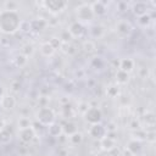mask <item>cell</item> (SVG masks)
<instances>
[{
	"label": "cell",
	"mask_w": 156,
	"mask_h": 156,
	"mask_svg": "<svg viewBox=\"0 0 156 156\" xmlns=\"http://www.w3.org/2000/svg\"><path fill=\"white\" fill-rule=\"evenodd\" d=\"M119 69L129 73L134 69V61L129 57H126V58H122L121 62H119Z\"/></svg>",
	"instance_id": "cell-16"
},
{
	"label": "cell",
	"mask_w": 156,
	"mask_h": 156,
	"mask_svg": "<svg viewBox=\"0 0 156 156\" xmlns=\"http://www.w3.org/2000/svg\"><path fill=\"white\" fill-rule=\"evenodd\" d=\"M15 63H16L17 67H23V66L27 63V57H26L24 55L20 54V55L16 56V58H15Z\"/></svg>",
	"instance_id": "cell-29"
},
{
	"label": "cell",
	"mask_w": 156,
	"mask_h": 156,
	"mask_svg": "<svg viewBox=\"0 0 156 156\" xmlns=\"http://www.w3.org/2000/svg\"><path fill=\"white\" fill-rule=\"evenodd\" d=\"M145 140H147V141H151V143H154V141H155V132H154V130L146 132V139H145Z\"/></svg>",
	"instance_id": "cell-34"
},
{
	"label": "cell",
	"mask_w": 156,
	"mask_h": 156,
	"mask_svg": "<svg viewBox=\"0 0 156 156\" xmlns=\"http://www.w3.org/2000/svg\"><path fill=\"white\" fill-rule=\"evenodd\" d=\"M127 149H128L129 151H132V152L135 155V154L139 152L140 149H141V141H138V140H135V139H132V140L128 141Z\"/></svg>",
	"instance_id": "cell-21"
},
{
	"label": "cell",
	"mask_w": 156,
	"mask_h": 156,
	"mask_svg": "<svg viewBox=\"0 0 156 156\" xmlns=\"http://www.w3.org/2000/svg\"><path fill=\"white\" fill-rule=\"evenodd\" d=\"M76 15H77V20L80 23L84 22H91L94 20V12L91 10L90 4H82L76 9Z\"/></svg>",
	"instance_id": "cell-4"
},
{
	"label": "cell",
	"mask_w": 156,
	"mask_h": 156,
	"mask_svg": "<svg viewBox=\"0 0 156 156\" xmlns=\"http://www.w3.org/2000/svg\"><path fill=\"white\" fill-rule=\"evenodd\" d=\"M22 20L17 11L4 10L0 13V32L4 34H13L21 27Z\"/></svg>",
	"instance_id": "cell-1"
},
{
	"label": "cell",
	"mask_w": 156,
	"mask_h": 156,
	"mask_svg": "<svg viewBox=\"0 0 156 156\" xmlns=\"http://www.w3.org/2000/svg\"><path fill=\"white\" fill-rule=\"evenodd\" d=\"M116 30H117V33H118L119 35L127 37V35H129L130 32H132V26H130L129 22H127V21H119V22L117 23V26H116Z\"/></svg>",
	"instance_id": "cell-11"
},
{
	"label": "cell",
	"mask_w": 156,
	"mask_h": 156,
	"mask_svg": "<svg viewBox=\"0 0 156 156\" xmlns=\"http://www.w3.org/2000/svg\"><path fill=\"white\" fill-rule=\"evenodd\" d=\"M82 48H83V50L85 51V52H93V51H95V49H96V45H95V43L93 41V40H85L84 43H83V45H82Z\"/></svg>",
	"instance_id": "cell-23"
},
{
	"label": "cell",
	"mask_w": 156,
	"mask_h": 156,
	"mask_svg": "<svg viewBox=\"0 0 156 156\" xmlns=\"http://www.w3.org/2000/svg\"><path fill=\"white\" fill-rule=\"evenodd\" d=\"M11 139H12V130H11V128L9 129L7 126H4L0 129V143L2 145H6V144H9L11 141Z\"/></svg>",
	"instance_id": "cell-13"
},
{
	"label": "cell",
	"mask_w": 156,
	"mask_h": 156,
	"mask_svg": "<svg viewBox=\"0 0 156 156\" xmlns=\"http://www.w3.org/2000/svg\"><path fill=\"white\" fill-rule=\"evenodd\" d=\"M123 156H134V154L132 152V151H129L127 147L123 150Z\"/></svg>",
	"instance_id": "cell-36"
},
{
	"label": "cell",
	"mask_w": 156,
	"mask_h": 156,
	"mask_svg": "<svg viewBox=\"0 0 156 156\" xmlns=\"http://www.w3.org/2000/svg\"><path fill=\"white\" fill-rule=\"evenodd\" d=\"M40 52H41L44 56L50 57V56H52V55H54L55 49H54V46H52L49 41H45V43H43V44L40 45Z\"/></svg>",
	"instance_id": "cell-18"
},
{
	"label": "cell",
	"mask_w": 156,
	"mask_h": 156,
	"mask_svg": "<svg viewBox=\"0 0 156 156\" xmlns=\"http://www.w3.org/2000/svg\"><path fill=\"white\" fill-rule=\"evenodd\" d=\"M41 5L48 12L52 15H57V13H61L67 7L68 2L65 0H45L41 2Z\"/></svg>",
	"instance_id": "cell-3"
},
{
	"label": "cell",
	"mask_w": 156,
	"mask_h": 156,
	"mask_svg": "<svg viewBox=\"0 0 156 156\" xmlns=\"http://www.w3.org/2000/svg\"><path fill=\"white\" fill-rule=\"evenodd\" d=\"M100 146H101V149L104 151H108L110 152L116 147V140L106 135L100 140Z\"/></svg>",
	"instance_id": "cell-12"
},
{
	"label": "cell",
	"mask_w": 156,
	"mask_h": 156,
	"mask_svg": "<svg viewBox=\"0 0 156 156\" xmlns=\"http://www.w3.org/2000/svg\"><path fill=\"white\" fill-rule=\"evenodd\" d=\"M68 32L72 38H82L85 34V26L78 21H74L73 23H71Z\"/></svg>",
	"instance_id": "cell-7"
},
{
	"label": "cell",
	"mask_w": 156,
	"mask_h": 156,
	"mask_svg": "<svg viewBox=\"0 0 156 156\" xmlns=\"http://www.w3.org/2000/svg\"><path fill=\"white\" fill-rule=\"evenodd\" d=\"M90 6H91V10H93V12H94V16H101V15H104V13L106 12V6H105V4L101 2V1L91 2Z\"/></svg>",
	"instance_id": "cell-17"
},
{
	"label": "cell",
	"mask_w": 156,
	"mask_h": 156,
	"mask_svg": "<svg viewBox=\"0 0 156 156\" xmlns=\"http://www.w3.org/2000/svg\"><path fill=\"white\" fill-rule=\"evenodd\" d=\"M46 129H48V134L52 138H57L62 134V126L58 123H55V122L51 123L50 126H48Z\"/></svg>",
	"instance_id": "cell-14"
},
{
	"label": "cell",
	"mask_w": 156,
	"mask_h": 156,
	"mask_svg": "<svg viewBox=\"0 0 156 156\" xmlns=\"http://www.w3.org/2000/svg\"><path fill=\"white\" fill-rule=\"evenodd\" d=\"M83 116H84V119L90 124H98L102 119V112L98 106L88 107L83 112Z\"/></svg>",
	"instance_id": "cell-5"
},
{
	"label": "cell",
	"mask_w": 156,
	"mask_h": 156,
	"mask_svg": "<svg viewBox=\"0 0 156 156\" xmlns=\"http://www.w3.org/2000/svg\"><path fill=\"white\" fill-rule=\"evenodd\" d=\"M76 132H78L77 130V124L74 123V122H67L63 127H62V133L65 134V135H72L73 133H76Z\"/></svg>",
	"instance_id": "cell-19"
},
{
	"label": "cell",
	"mask_w": 156,
	"mask_h": 156,
	"mask_svg": "<svg viewBox=\"0 0 156 156\" xmlns=\"http://www.w3.org/2000/svg\"><path fill=\"white\" fill-rule=\"evenodd\" d=\"M132 135H133L132 138L135 139V140H138V141H143V140L146 139V132L143 130V129H136V130H134V132L132 133Z\"/></svg>",
	"instance_id": "cell-25"
},
{
	"label": "cell",
	"mask_w": 156,
	"mask_h": 156,
	"mask_svg": "<svg viewBox=\"0 0 156 156\" xmlns=\"http://www.w3.org/2000/svg\"><path fill=\"white\" fill-rule=\"evenodd\" d=\"M34 52V46L32 45V44H26V45H23L22 46V50H21V54L22 55H24L26 57H29Z\"/></svg>",
	"instance_id": "cell-26"
},
{
	"label": "cell",
	"mask_w": 156,
	"mask_h": 156,
	"mask_svg": "<svg viewBox=\"0 0 156 156\" xmlns=\"http://www.w3.org/2000/svg\"><path fill=\"white\" fill-rule=\"evenodd\" d=\"M2 96H4V88L0 85V99H1Z\"/></svg>",
	"instance_id": "cell-37"
},
{
	"label": "cell",
	"mask_w": 156,
	"mask_h": 156,
	"mask_svg": "<svg viewBox=\"0 0 156 156\" xmlns=\"http://www.w3.org/2000/svg\"><path fill=\"white\" fill-rule=\"evenodd\" d=\"M138 22H139V24H141V26H144V27H147L149 24H150V22H151V17H150V15H143V16H140L139 17V20H138Z\"/></svg>",
	"instance_id": "cell-30"
},
{
	"label": "cell",
	"mask_w": 156,
	"mask_h": 156,
	"mask_svg": "<svg viewBox=\"0 0 156 156\" xmlns=\"http://www.w3.org/2000/svg\"><path fill=\"white\" fill-rule=\"evenodd\" d=\"M35 117H37L38 123H40V124L44 126V127H48V126H50L51 123H54V122H55V118H56L54 110L50 108V107H48V106L40 107V108L38 110Z\"/></svg>",
	"instance_id": "cell-2"
},
{
	"label": "cell",
	"mask_w": 156,
	"mask_h": 156,
	"mask_svg": "<svg viewBox=\"0 0 156 156\" xmlns=\"http://www.w3.org/2000/svg\"><path fill=\"white\" fill-rule=\"evenodd\" d=\"M35 135H37V133L33 128V124H32V127L18 129V138L24 144H30L35 139Z\"/></svg>",
	"instance_id": "cell-6"
},
{
	"label": "cell",
	"mask_w": 156,
	"mask_h": 156,
	"mask_svg": "<svg viewBox=\"0 0 156 156\" xmlns=\"http://www.w3.org/2000/svg\"><path fill=\"white\" fill-rule=\"evenodd\" d=\"M106 94H107V96H110V98H117L118 94H119V88H118V85H113V84H112V85L107 87Z\"/></svg>",
	"instance_id": "cell-24"
},
{
	"label": "cell",
	"mask_w": 156,
	"mask_h": 156,
	"mask_svg": "<svg viewBox=\"0 0 156 156\" xmlns=\"http://www.w3.org/2000/svg\"><path fill=\"white\" fill-rule=\"evenodd\" d=\"M104 32H105V29H104V27H101L100 24L94 26V27L91 28V34H93L94 38H100V37H102Z\"/></svg>",
	"instance_id": "cell-27"
},
{
	"label": "cell",
	"mask_w": 156,
	"mask_h": 156,
	"mask_svg": "<svg viewBox=\"0 0 156 156\" xmlns=\"http://www.w3.org/2000/svg\"><path fill=\"white\" fill-rule=\"evenodd\" d=\"M68 139H69V143H71V144H73V145H79V144L83 141V134L79 133V132H76V133H73L72 135H69Z\"/></svg>",
	"instance_id": "cell-22"
},
{
	"label": "cell",
	"mask_w": 156,
	"mask_h": 156,
	"mask_svg": "<svg viewBox=\"0 0 156 156\" xmlns=\"http://www.w3.org/2000/svg\"><path fill=\"white\" fill-rule=\"evenodd\" d=\"M4 11V4L2 2H0V13Z\"/></svg>",
	"instance_id": "cell-38"
},
{
	"label": "cell",
	"mask_w": 156,
	"mask_h": 156,
	"mask_svg": "<svg viewBox=\"0 0 156 156\" xmlns=\"http://www.w3.org/2000/svg\"><path fill=\"white\" fill-rule=\"evenodd\" d=\"M116 80L118 84H127L129 80V73H127L122 69H118L116 72Z\"/></svg>",
	"instance_id": "cell-20"
},
{
	"label": "cell",
	"mask_w": 156,
	"mask_h": 156,
	"mask_svg": "<svg viewBox=\"0 0 156 156\" xmlns=\"http://www.w3.org/2000/svg\"><path fill=\"white\" fill-rule=\"evenodd\" d=\"M89 134L94 139L101 140L104 136H106L107 130H106V128L101 123H98V124H91V127L89 128Z\"/></svg>",
	"instance_id": "cell-8"
},
{
	"label": "cell",
	"mask_w": 156,
	"mask_h": 156,
	"mask_svg": "<svg viewBox=\"0 0 156 156\" xmlns=\"http://www.w3.org/2000/svg\"><path fill=\"white\" fill-rule=\"evenodd\" d=\"M28 127H32V122L28 117H21L18 119V129H22V128H28Z\"/></svg>",
	"instance_id": "cell-28"
},
{
	"label": "cell",
	"mask_w": 156,
	"mask_h": 156,
	"mask_svg": "<svg viewBox=\"0 0 156 156\" xmlns=\"http://www.w3.org/2000/svg\"><path fill=\"white\" fill-rule=\"evenodd\" d=\"M0 105L5 110H12L16 106V99L10 94H4V96L0 99Z\"/></svg>",
	"instance_id": "cell-10"
},
{
	"label": "cell",
	"mask_w": 156,
	"mask_h": 156,
	"mask_svg": "<svg viewBox=\"0 0 156 156\" xmlns=\"http://www.w3.org/2000/svg\"><path fill=\"white\" fill-rule=\"evenodd\" d=\"M130 127L133 130H136V129H140V123L136 121V119H133V122L130 123Z\"/></svg>",
	"instance_id": "cell-35"
},
{
	"label": "cell",
	"mask_w": 156,
	"mask_h": 156,
	"mask_svg": "<svg viewBox=\"0 0 156 156\" xmlns=\"http://www.w3.org/2000/svg\"><path fill=\"white\" fill-rule=\"evenodd\" d=\"M133 12L134 15H136L138 17L143 16V15H146L147 13V5L143 1H138L133 5Z\"/></svg>",
	"instance_id": "cell-15"
},
{
	"label": "cell",
	"mask_w": 156,
	"mask_h": 156,
	"mask_svg": "<svg viewBox=\"0 0 156 156\" xmlns=\"http://www.w3.org/2000/svg\"><path fill=\"white\" fill-rule=\"evenodd\" d=\"M18 4L15 1H7L4 2V10H9V11H17Z\"/></svg>",
	"instance_id": "cell-31"
},
{
	"label": "cell",
	"mask_w": 156,
	"mask_h": 156,
	"mask_svg": "<svg viewBox=\"0 0 156 156\" xmlns=\"http://www.w3.org/2000/svg\"><path fill=\"white\" fill-rule=\"evenodd\" d=\"M49 43L54 46V49H55V50H56L57 48H60V46H61V44H62V43H61V40H60V38H58V39H57V38H51V39L49 40Z\"/></svg>",
	"instance_id": "cell-33"
},
{
	"label": "cell",
	"mask_w": 156,
	"mask_h": 156,
	"mask_svg": "<svg viewBox=\"0 0 156 156\" xmlns=\"http://www.w3.org/2000/svg\"><path fill=\"white\" fill-rule=\"evenodd\" d=\"M71 39H72V37H71V34H69L68 30H63V32L61 33V35H60V40H61V43L68 44V41H69Z\"/></svg>",
	"instance_id": "cell-32"
},
{
	"label": "cell",
	"mask_w": 156,
	"mask_h": 156,
	"mask_svg": "<svg viewBox=\"0 0 156 156\" xmlns=\"http://www.w3.org/2000/svg\"><path fill=\"white\" fill-rule=\"evenodd\" d=\"M46 26H48V21H45V20L41 18V17L34 18V20H32V21L29 22V27H30V29L34 30V32H41V30H44V29L46 28Z\"/></svg>",
	"instance_id": "cell-9"
}]
</instances>
